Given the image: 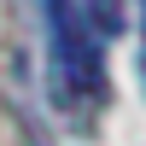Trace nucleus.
I'll use <instances>...</instances> for the list:
<instances>
[{
	"label": "nucleus",
	"instance_id": "1",
	"mask_svg": "<svg viewBox=\"0 0 146 146\" xmlns=\"http://www.w3.org/2000/svg\"><path fill=\"white\" fill-rule=\"evenodd\" d=\"M47 12V35H53V76L64 100H100L105 94V70H100V41H94L88 18L76 0H41Z\"/></svg>",
	"mask_w": 146,
	"mask_h": 146
},
{
	"label": "nucleus",
	"instance_id": "2",
	"mask_svg": "<svg viewBox=\"0 0 146 146\" xmlns=\"http://www.w3.org/2000/svg\"><path fill=\"white\" fill-rule=\"evenodd\" d=\"M88 29H94V41H105V35H123V0H88Z\"/></svg>",
	"mask_w": 146,
	"mask_h": 146
}]
</instances>
